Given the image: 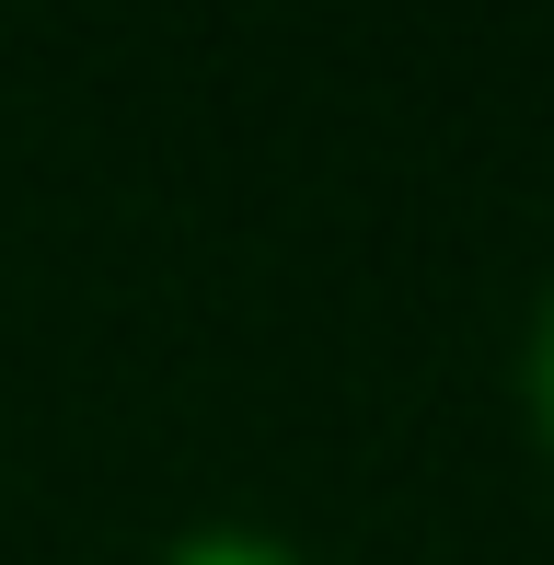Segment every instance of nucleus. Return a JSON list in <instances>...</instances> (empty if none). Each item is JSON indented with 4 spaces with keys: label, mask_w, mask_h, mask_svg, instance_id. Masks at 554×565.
Instances as JSON below:
<instances>
[{
    "label": "nucleus",
    "mask_w": 554,
    "mask_h": 565,
    "mask_svg": "<svg viewBox=\"0 0 554 565\" xmlns=\"http://www.w3.org/2000/svg\"><path fill=\"white\" fill-rule=\"evenodd\" d=\"M520 427H532V450L554 461V277H543L532 323H520Z\"/></svg>",
    "instance_id": "nucleus-2"
},
{
    "label": "nucleus",
    "mask_w": 554,
    "mask_h": 565,
    "mask_svg": "<svg viewBox=\"0 0 554 565\" xmlns=\"http://www.w3.org/2000/svg\"><path fill=\"white\" fill-rule=\"evenodd\" d=\"M150 565H312V554L289 531H266V520H185Z\"/></svg>",
    "instance_id": "nucleus-1"
}]
</instances>
